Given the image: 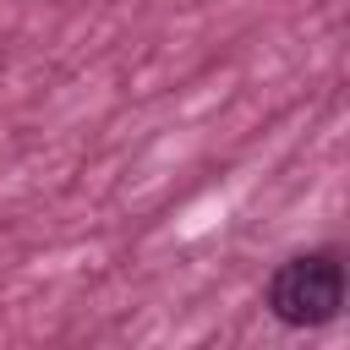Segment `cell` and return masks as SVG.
I'll return each instance as SVG.
<instances>
[{"label": "cell", "mask_w": 350, "mask_h": 350, "mask_svg": "<svg viewBox=\"0 0 350 350\" xmlns=\"http://www.w3.org/2000/svg\"><path fill=\"white\" fill-rule=\"evenodd\" d=\"M268 306L279 323H295V328H317L328 317H339L345 306V268L339 257L328 252H312V257H295L273 273L268 284Z\"/></svg>", "instance_id": "cell-1"}]
</instances>
